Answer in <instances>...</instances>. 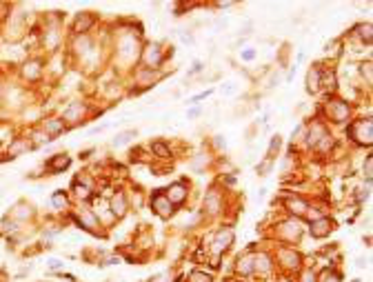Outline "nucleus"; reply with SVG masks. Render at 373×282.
Returning <instances> with one entry per match:
<instances>
[{
    "mask_svg": "<svg viewBox=\"0 0 373 282\" xmlns=\"http://www.w3.org/2000/svg\"><path fill=\"white\" fill-rule=\"evenodd\" d=\"M349 136L356 140L358 145L369 147L373 143V122L369 118H366V120H356L349 127Z\"/></svg>",
    "mask_w": 373,
    "mask_h": 282,
    "instance_id": "obj_1",
    "label": "nucleus"
},
{
    "mask_svg": "<svg viewBox=\"0 0 373 282\" xmlns=\"http://www.w3.org/2000/svg\"><path fill=\"white\" fill-rule=\"evenodd\" d=\"M234 229L231 227H224V229H220L218 234H216V238H213V244H211V251H213V256H220V253H224L231 244H234Z\"/></svg>",
    "mask_w": 373,
    "mask_h": 282,
    "instance_id": "obj_2",
    "label": "nucleus"
},
{
    "mask_svg": "<svg viewBox=\"0 0 373 282\" xmlns=\"http://www.w3.org/2000/svg\"><path fill=\"white\" fill-rule=\"evenodd\" d=\"M151 209H154L160 218H169L174 213V205L169 202V198L162 191H156L154 198H151Z\"/></svg>",
    "mask_w": 373,
    "mask_h": 282,
    "instance_id": "obj_3",
    "label": "nucleus"
},
{
    "mask_svg": "<svg viewBox=\"0 0 373 282\" xmlns=\"http://www.w3.org/2000/svg\"><path fill=\"white\" fill-rule=\"evenodd\" d=\"M327 111L331 116V120L335 122H345L347 116H349V105H347L345 100H333L327 105Z\"/></svg>",
    "mask_w": 373,
    "mask_h": 282,
    "instance_id": "obj_4",
    "label": "nucleus"
},
{
    "mask_svg": "<svg viewBox=\"0 0 373 282\" xmlns=\"http://www.w3.org/2000/svg\"><path fill=\"white\" fill-rule=\"evenodd\" d=\"M76 222L84 227L87 231H91V234H100V220H98L91 211H82L80 216H76Z\"/></svg>",
    "mask_w": 373,
    "mask_h": 282,
    "instance_id": "obj_5",
    "label": "nucleus"
},
{
    "mask_svg": "<svg viewBox=\"0 0 373 282\" xmlns=\"http://www.w3.org/2000/svg\"><path fill=\"white\" fill-rule=\"evenodd\" d=\"M164 195L169 198L171 205H182V202L187 200V187L182 185V182H174V185L167 189V193Z\"/></svg>",
    "mask_w": 373,
    "mask_h": 282,
    "instance_id": "obj_6",
    "label": "nucleus"
},
{
    "mask_svg": "<svg viewBox=\"0 0 373 282\" xmlns=\"http://www.w3.org/2000/svg\"><path fill=\"white\" fill-rule=\"evenodd\" d=\"M333 231V222L329 218H318L315 222H311V236L313 238H325Z\"/></svg>",
    "mask_w": 373,
    "mask_h": 282,
    "instance_id": "obj_7",
    "label": "nucleus"
},
{
    "mask_svg": "<svg viewBox=\"0 0 373 282\" xmlns=\"http://www.w3.org/2000/svg\"><path fill=\"white\" fill-rule=\"evenodd\" d=\"M160 60H162V49H160V45H158V42H151V45H147V49H145V63L149 65V67H156V65H160Z\"/></svg>",
    "mask_w": 373,
    "mask_h": 282,
    "instance_id": "obj_8",
    "label": "nucleus"
},
{
    "mask_svg": "<svg viewBox=\"0 0 373 282\" xmlns=\"http://www.w3.org/2000/svg\"><path fill=\"white\" fill-rule=\"evenodd\" d=\"M71 164V158L67 156V153H56V156H51L49 158V162H47V167L53 171V174H60V171H65L67 167Z\"/></svg>",
    "mask_w": 373,
    "mask_h": 282,
    "instance_id": "obj_9",
    "label": "nucleus"
},
{
    "mask_svg": "<svg viewBox=\"0 0 373 282\" xmlns=\"http://www.w3.org/2000/svg\"><path fill=\"white\" fill-rule=\"evenodd\" d=\"M278 258H280V262H282L284 267H289V269H298V267H300V256H298L293 249H280Z\"/></svg>",
    "mask_w": 373,
    "mask_h": 282,
    "instance_id": "obj_10",
    "label": "nucleus"
},
{
    "mask_svg": "<svg viewBox=\"0 0 373 282\" xmlns=\"http://www.w3.org/2000/svg\"><path fill=\"white\" fill-rule=\"evenodd\" d=\"M320 84H322V71L318 69V67H311L309 73H307V91L309 94H318Z\"/></svg>",
    "mask_w": 373,
    "mask_h": 282,
    "instance_id": "obj_11",
    "label": "nucleus"
},
{
    "mask_svg": "<svg viewBox=\"0 0 373 282\" xmlns=\"http://www.w3.org/2000/svg\"><path fill=\"white\" fill-rule=\"evenodd\" d=\"M127 209H129V205H127V198L122 193H116L113 198H111V216L122 218L127 213Z\"/></svg>",
    "mask_w": 373,
    "mask_h": 282,
    "instance_id": "obj_12",
    "label": "nucleus"
},
{
    "mask_svg": "<svg viewBox=\"0 0 373 282\" xmlns=\"http://www.w3.org/2000/svg\"><path fill=\"white\" fill-rule=\"evenodd\" d=\"M96 22V18L89 14V11H84V14H80L76 18V22H73V32H78V34H84V32H89L91 29V24Z\"/></svg>",
    "mask_w": 373,
    "mask_h": 282,
    "instance_id": "obj_13",
    "label": "nucleus"
},
{
    "mask_svg": "<svg viewBox=\"0 0 373 282\" xmlns=\"http://www.w3.org/2000/svg\"><path fill=\"white\" fill-rule=\"evenodd\" d=\"M284 207L291 213H296V216H302V213H307V209H309V205L302 198H286L284 200Z\"/></svg>",
    "mask_w": 373,
    "mask_h": 282,
    "instance_id": "obj_14",
    "label": "nucleus"
},
{
    "mask_svg": "<svg viewBox=\"0 0 373 282\" xmlns=\"http://www.w3.org/2000/svg\"><path fill=\"white\" fill-rule=\"evenodd\" d=\"M271 271V260L265 253H255L253 256V273H269Z\"/></svg>",
    "mask_w": 373,
    "mask_h": 282,
    "instance_id": "obj_15",
    "label": "nucleus"
},
{
    "mask_svg": "<svg viewBox=\"0 0 373 282\" xmlns=\"http://www.w3.org/2000/svg\"><path fill=\"white\" fill-rule=\"evenodd\" d=\"M63 131H65V122L60 120V118H51V120L45 122V133H47L49 138H56Z\"/></svg>",
    "mask_w": 373,
    "mask_h": 282,
    "instance_id": "obj_16",
    "label": "nucleus"
},
{
    "mask_svg": "<svg viewBox=\"0 0 373 282\" xmlns=\"http://www.w3.org/2000/svg\"><path fill=\"white\" fill-rule=\"evenodd\" d=\"M80 116H82V105H80V102H71V105L65 109L63 120H67L69 125H73L76 120H80Z\"/></svg>",
    "mask_w": 373,
    "mask_h": 282,
    "instance_id": "obj_17",
    "label": "nucleus"
},
{
    "mask_svg": "<svg viewBox=\"0 0 373 282\" xmlns=\"http://www.w3.org/2000/svg\"><path fill=\"white\" fill-rule=\"evenodd\" d=\"M325 136H327L325 127H322V125H313V127H311V129L307 131V143H309L311 147H315Z\"/></svg>",
    "mask_w": 373,
    "mask_h": 282,
    "instance_id": "obj_18",
    "label": "nucleus"
},
{
    "mask_svg": "<svg viewBox=\"0 0 373 282\" xmlns=\"http://www.w3.org/2000/svg\"><path fill=\"white\" fill-rule=\"evenodd\" d=\"M138 133L133 131V129H127V131H120V133H116V138H113V147H125V145H129L133 138H136Z\"/></svg>",
    "mask_w": 373,
    "mask_h": 282,
    "instance_id": "obj_19",
    "label": "nucleus"
},
{
    "mask_svg": "<svg viewBox=\"0 0 373 282\" xmlns=\"http://www.w3.org/2000/svg\"><path fill=\"white\" fill-rule=\"evenodd\" d=\"M73 195H76L78 200H89L91 198V189L84 185V182L76 180V182H73Z\"/></svg>",
    "mask_w": 373,
    "mask_h": 282,
    "instance_id": "obj_20",
    "label": "nucleus"
},
{
    "mask_svg": "<svg viewBox=\"0 0 373 282\" xmlns=\"http://www.w3.org/2000/svg\"><path fill=\"white\" fill-rule=\"evenodd\" d=\"M238 271L240 273H253V256H244V258L238 260Z\"/></svg>",
    "mask_w": 373,
    "mask_h": 282,
    "instance_id": "obj_21",
    "label": "nucleus"
},
{
    "mask_svg": "<svg viewBox=\"0 0 373 282\" xmlns=\"http://www.w3.org/2000/svg\"><path fill=\"white\" fill-rule=\"evenodd\" d=\"M282 227H284L286 234H289V236H286V240H293V238L298 240V238H300V231L302 229H300V224H298V222H293V220H291V222H284Z\"/></svg>",
    "mask_w": 373,
    "mask_h": 282,
    "instance_id": "obj_22",
    "label": "nucleus"
},
{
    "mask_svg": "<svg viewBox=\"0 0 373 282\" xmlns=\"http://www.w3.org/2000/svg\"><path fill=\"white\" fill-rule=\"evenodd\" d=\"M29 216H32V207H29V205H18L16 209L11 211V218H14V220H24Z\"/></svg>",
    "mask_w": 373,
    "mask_h": 282,
    "instance_id": "obj_23",
    "label": "nucleus"
},
{
    "mask_svg": "<svg viewBox=\"0 0 373 282\" xmlns=\"http://www.w3.org/2000/svg\"><path fill=\"white\" fill-rule=\"evenodd\" d=\"M24 76H27L29 80H34V78L40 76V63H38V60H34V63H27V65H24Z\"/></svg>",
    "mask_w": 373,
    "mask_h": 282,
    "instance_id": "obj_24",
    "label": "nucleus"
},
{
    "mask_svg": "<svg viewBox=\"0 0 373 282\" xmlns=\"http://www.w3.org/2000/svg\"><path fill=\"white\" fill-rule=\"evenodd\" d=\"M51 205H53V209H65L67 207V193L65 191H53L51 193Z\"/></svg>",
    "mask_w": 373,
    "mask_h": 282,
    "instance_id": "obj_25",
    "label": "nucleus"
},
{
    "mask_svg": "<svg viewBox=\"0 0 373 282\" xmlns=\"http://www.w3.org/2000/svg\"><path fill=\"white\" fill-rule=\"evenodd\" d=\"M27 147H29L27 140H16V143L9 147V158H16L18 153H22L24 149H27Z\"/></svg>",
    "mask_w": 373,
    "mask_h": 282,
    "instance_id": "obj_26",
    "label": "nucleus"
},
{
    "mask_svg": "<svg viewBox=\"0 0 373 282\" xmlns=\"http://www.w3.org/2000/svg\"><path fill=\"white\" fill-rule=\"evenodd\" d=\"M205 207L209 209V213H216L218 209H220V202H218V195L216 193H209L205 198Z\"/></svg>",
    "mask_w": 373,
    "mask_h": 282,
    "instance_id": "obj_27",
    "label": "nucleus"
},
{
    "mask_svg": "<svg viewBox=\"0 0 373 282\" xmlns=\"http://www.w3.org/2000/svg\"><path fill=\"white\" fill-rule=\"evenodd\" d=\"M151 151H154L158 158H169V156H171L169 147H167V145H162V143H154V145H151Z\"/></svg>",
    "mask_w": 373,
    "mask_h": 282,
    "instance_id": "obj_28",
    "label": "nucleus"
},
{
    "mask_svg": "<svg viewBox=\"0 0 373 282\" xmlns=\"http://www.w3.org/2000/svg\"><path fill=\"white\" fill-rule=\"evenodd\" d=\"M280 145H282V140H280V136H273L271 143H269V151H267V160H273V153H278Z\"/></svg>",
    "mask_w": 373,
    "mask_h": 282,
    "instance_id": "obj_29",
    "label": "nucleus"
},
{
    "mask_svg": "<svg viewBox=\"0 0 373 282\" xmlns=\"http://www.w3.org/2000/svg\"><path fill=\"white\" fill-rule=\"evenodd\" d=\"M358 36L362 40H366V45L371 42V24L366 22V24H358Z\"/></svg>",
    "mask_w": 373,
    "mask_h": 282,
    "instance_id": "obj_30",
    "label": "nucleus"
},
{
    "mask_svg": "<svg viewBox=\"0 0 373 282\" xmlns=\"http://www.w3.org/2000/svg\"><path fill=\"white\" fill-rule=\"evenodd\" d=\"M32 138H34V147H40V145H47V143H49V140H51V138H49V136H47V133H45V131H34V133H32Z\"/></svg>",
    "mask_w": 373,
    "mask_h": 282,
    "instance_id": "obj_31",
    "label": "nucleus"
},
{
    "mask_svg": "<svg viewBox=\"0 0 373 282\" xmlns=\"http://www.w3.org/2000/svg\"><path fill=\"white\" fill-rule=\"evenodd\" d=\"M369 189H371V182H366V187H360L358 193H356V202L358 205H362V202L369 198Z\"/></svg>",
    "mask_w": 373,
    "mask_h": 282,
    "instance_id": "obj_32",
    "label": "nucleus"
},
{
    "mask_svg": "<svg viewBox=\"0 0 373 282\" xmlns=\"http://www.w3.org/2000/svg\"><path fill=\"white\" fill-rule=\"evenodd\" d=\"M362 174L366 178V182H371V176H373V158L371 156H366V162H364V167H362Z\"/></svg>",
    "mask_w": 373,
    "mask_h": 282,
    "instance_id": "obj_33",
    "label": "nucleus"
},
{
    "mask_svg": "<svg viewBox=\"0 0 373 282\" xmlns=\"http://www.w3.org/2000/svg\"><path fill=\"white\" fill-rule=\"evenodd\" d=\"M189 278H191L189 282H213L211 275H209V273H203V271H193L191 275H189Z\"/></svg>",
    "mask_w": 373,
    "mask_h": 282,
    "instance_id": "obj_34",
    "label": "nucleus"
},
{
    "mask_svg": "<svg viewBox=\"0 0 373 282\" xmlns=\"http://www.w3.org/2000/svg\"><path fill=\"white\" fill-rule=\"evenodd\" d=\"M360 73L366 78V84H371V80H373V76H371V63L366 60V63H362L360 65Z\"/></svg>",
    "mask_w": 373,
    "mask_h": 282,
    "instance_id": "obj_35",
    "label": "nucleus"
},
{
    "mask_svg": "<svg viewBox=\"0 0 373 282\" xmlns=\"http://www.w3.org/2000/svg\"><path fill=\"white\" fill-rule=\"evenodd\" d=\"M318 282H340V275L335 273V271H329V269H327V271L322 273V278L318 280Z\"/></svg>",
    "mask_w": 373,
    "mask_h": 282,
    "instance_id": "obj_36",
    "label": "nucleus"
},
{
    "mask_svg": "<svg viewBox=\"0 0 373 282\" xmlns=\"http://www.w3.org/2000/svg\"><path fill=\"white\" fill-rule=\"evenodd\" d=\"M213 94V89H207V91H203V94H198V96H193L191 100H189V105H198L200 100H205V98H209Z\"/></svg>",
    "mask_w": 373,
    "mask_h": 282,
    "instance_id": "obj_37",
    "label": "nucleus"
},
{
    "mask_svg": "<svg viewBox=\"0 0 373 282\" xmlns=\"http://www.w3.org/2000/svg\"><path fill=\"white\" fill-rule=\"evenodd\" d=\"M271 164H273V160H265L262 164H258V167H255V171H258L260 176H267V171L271 169Z\"/></svg>",
    "mask_w": 373,
    "mask_h": 282,
    "instance_id": "obj_38",
    "label": "nucleus"
},
{
    "mask_svg": "<svg viewBox=\"0 0 373 282\" xmlns=\"http://www.w3.org/2000/svg\"><path fill=\"white\" fill-rule=\"evenodd\" d=\"M236 89H238V87H236L234 82H224L222 87H220V91H222L224 96H231V94H236Z\"/></svg>",
    "mask_w": 373,
    "mask_h": 282,
    "instance_id": "obj_39",
    "label": "nucleus"
},
{
    "mask_svg": "<svg viewBox=\"0 0 373 282\" xmlns=\"http://www.w3.org/2000/svg\"><path fill=\"white\" fill-rule=\"evenodd\" d=\"M255 56H258V51H253V49H247V51H242V58L244 60H253Z\"/></svg>",
    "mask_w": 373,
    "mask_h": 282,
    "instance_id": "obj_40",
    "label": "nucleus"
},
{
    "mask_svg": "<svg viewBox=\"0 0 373 282\" xmlns=\"http://www.w3.org/2000/svg\"><path fill=\"white\" fill-rule=\"evenodd\" d=\"M180 38H182V42H189V45H193V36L189 34V32H187V34L182 32V34H180Z\"/></svg>",
    "mask_w": 373,
    "mask_h": 282,
    "instance_id": "obj_41",
    "label": "nucleus"
},
{
    "mask_svg": "<svg viewBox=\"0 0 373 282\" xmlns=\"http://www.w3.org/2000/svg\"><path fill=\"white\" fill-rule=\"evenodd\" d=\"M302 282H318L315 280V273L313 271H307V273H304V278H302Z\"/></svg>",
    "mask_w": 373,
    "mask_h": 282,
    "instance_id": "obj_42",
    "label": "nucleus"
},
{
    "mask_svg": "<svg viewBox=\"0 0 373 282\" xmlns=\"http://www.w3.org/2000/svg\"><path fill=\"white\" fill-rule=\"evenodd\" d=\"M149 282H169V275L167 273H160V275H156V278L149 280Z\"/></svg>",
    "mask_w": 373,
    "mask_h": 282,
    "instance_id": "obj_43",
    "label": "nucleus"
},
{
    "mask_svg": "<svg viewBox=\"0 0 373 282\" xmlns=\"http://www.w3.org/2000/svg\"><path fill=\"white\" fill-rule=\"evenodd\" d=\"M198 71H203V63H195V65H193V69L189 71L187 76H193V73H198Z\"/></svg>",
    "mask_w": 373,
    "mask_h": 282,
    "instance_id": "obj_44",
    "label": "nucleus"
},
{
    "mask_svg": "<svg viewBox=\"0 0 373 282\" xmlns=\"http://www.w3.org/2000/svg\"><path fill=\"white\" fill-rule=\"evenodd\" d=\"M49 267H51V269H60V267H63V262H60V260H49Z\"/></svg>",
    "mask_w": 373,
    "mask_h": 282,
    "instance_id": "obj_45",
    "label": "nucleus"
},
{
    "mask_svg": "<svg viewBox=\"0 0 373 282\" xmlns=\"http://www.w3.org/2000/svg\"><path fill=\"white\" fill-rule=\"evenodd\" d=\"M216 145H218V147H222V149H224V145H227V143H224V136H218V140H216Z\"/></svg>",
    "mask_w": 373,
    "mask_h": 282,
    "instance_id": "obj_46",
    "label": "nucleus"
},
{
    "mask_svg": "<svg viewBox=\"0 0 373 282\" xmlns=\"http://www.w3.org/2000/svg\"><path fill=\"white\" fill-rule=\"evenodd\" d=\"M198 114H200V109H191V111H189V118H195Z\"/></svg>",
    "mask_w": 373,
    "mask_h": 282,
    "instance_id": "obj_47",
    "label": "nucleus"
},
{
    "mask_svg": "<svg viewBox=\"0 0 373 282\" xmlns=\"http://www.w3.org/2000/svg\"><path fill=\"white\" fill-rule=\"evenodd\" d=\"M0 98H3V87H0Z\"/></svg>",
    "mask_w": 373,
    "mask_h": 282,
    "instance_id": "obj_48",
    "label": "nucleus"
},
{
    "mask_svg": "<svg viewBox=\"0 0 373 282\" xmlns=\"http://www.w3.org/2000/svg\"><path fill=\"white\" fill-rule=\"evenodd\" d=\"M282 282H291V280H282Z\"/></svg>",
    "mask_w": 373,
    "mask_h": 282,
    "instance_id": "obj_49",
    "label": "nucleus"
}]
</instances>
